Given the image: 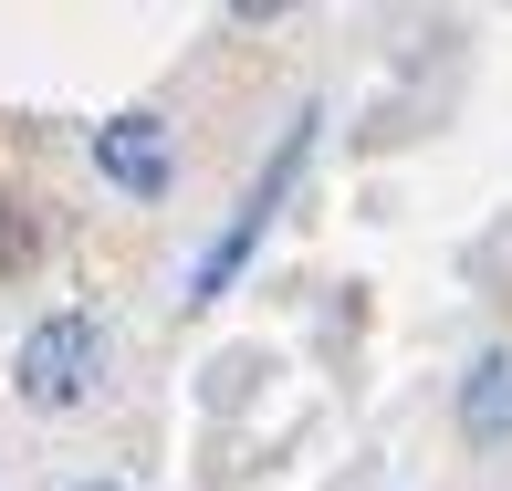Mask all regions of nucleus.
<instances>
[{
	"instance_id": "f257e3e1",
	"label": "nucleus",
	"mask_w": 512,
	"mask_h": 491,
	"mask_svg": "<svg viewBox=\"0 0 512 491\" xmlns=\"http://www.w3.org/2000/svg\"><path fill=\"white\" fill-rule=\"evenodd\" d=\"M21 397L32 408H84L95 397V377H105V324L95 314H42L32 335H21Z\"/></svg>"
},
{
	"instance_id": "f03ea898",
	"label": "nucleus",
	"mask_w": 512,
	"mask_h": 491,
	"mask_svg": "<svg viewBox=\"0 0 512 491\" xmlns=\"http://www.w3.org/2000/svg\"><path fill=\"white\" fill-rule=\"evenodd\" d=\"M304 147H314V115H304V126L283 136V157H272V168L251 178V199H241V209H230V230H220V241L199 251V272H189V303H220V293H230V272H241L251 251H262V230H272V209H283L293 168H304Z\"/></svg>"
},
{
	"instance_id": "7ed1b4c3",
	"label": "nucleus",
	"mask_w": 512,
	"mask_h": 491,
	"mask_svg": "<svg viewBox=\"0 0 512 491\" xmlns=\"http://www.w3.org/2000/svg\"><path fill=\"white\" fill-rule=\"evenodd\" d=\"M95 168H105L126 199H157V189L178 178V157H168V126H157L147 105H136V115H105V126H95Z\"/></svg>"
},
{
	"instance_id": "20e7f679",
	"label": "nucleus",
	"mask_w": 512,
	"mask_h": 491,
	"mask_svg": "<svg viewBox=\"0 0 512 491\" xmlns=\"http://www.w3.org/2000/svg\"><path fill=\"white\" fill-rule=\"evenodd\" d=\"M460 439L471 450H502L512 439V345L471 356V377H460Z\"/></svg>"
},
{
	"instance_id": "39448f33",
	"label": "nucleus",
	"mask_w": 512,
	"mask_h": 491,
	"mask_svg": "<svg viewBox=\"0 0 512 491\" xmlns=\"http://www.w3.org/2000/svg\"><path fill=\"white\" fill-rule=\"evenodd\" d=\"M21 262H32V230H21V220H0V272H21Z\"/></svg>"
}]
</instances>
